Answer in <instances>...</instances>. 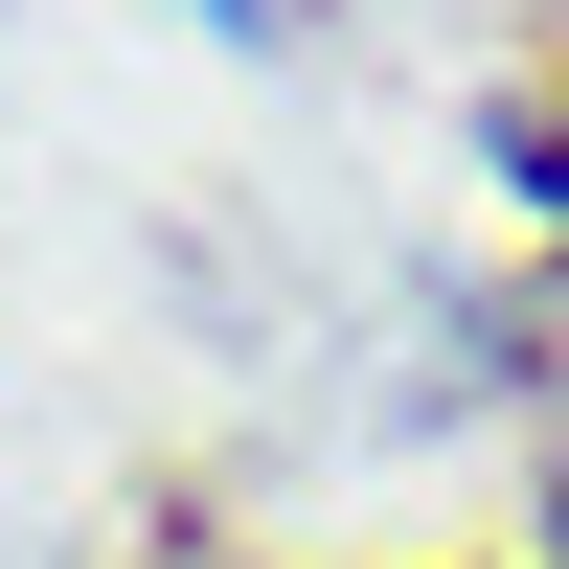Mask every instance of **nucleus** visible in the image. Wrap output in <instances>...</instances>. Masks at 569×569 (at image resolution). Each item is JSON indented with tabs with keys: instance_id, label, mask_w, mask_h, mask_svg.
Listing matches in <instances>:
<instances>
[{
	"instance_id": "1",
	"label": "nucleus",
	"mask_w": 569,
	"mask_h": 569,
	"mask_svg": "<svg viewBox=\"0 0 569 569\" xmlns=\"http://www.w3.org/2000/svg\"><path fill=\"white\" fill-rule=\"evenodd\" d=\"M501 160H525V182H547V206H569V69L525 91V114H501Z\"/></svg>"
}]
</instances>
